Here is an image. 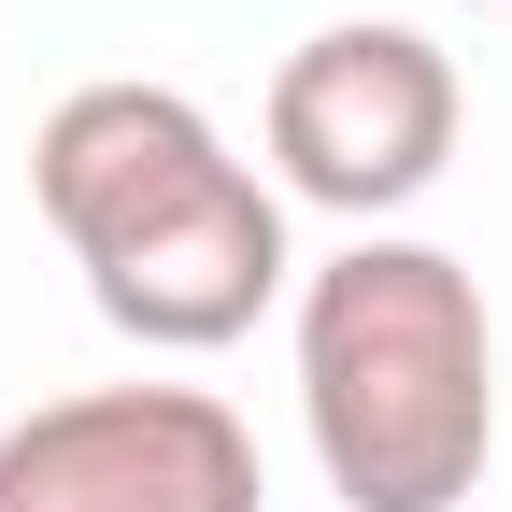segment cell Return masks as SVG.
Returning <instances> with one entry per match:
<instances>
[{"mask_svg":"<svg viewBox=\"0 0 512 512\" xmlns=\"http://www.w3.org/2000/svg\"><path fill=\"white\" fill-rule=\"evenodd\" d=\"M456 128H470L456 57L427 29H399V15H342V29H313L271 72V171H285V200L356 214V228L427 200L456 171Z\"/></svg>","mask_w":512,"mask_h":512,"instance_id":"cell-2","label":"cell"},{"mask_svg":"<svg viewBox=\"0 0 512 512\" xmlns=\"http://www.w3.org/2000/svg\"><path fill=\"white\" fill-rule=\"evenodd\" d=\"M498 15H512V0H498Z\"/></svg>","mask_w":512,"mask_h":512,"instance_id":"cell-6","label":"cell"},{"mask_svg":"<svg viewBox=\"0 0 512 512\" xmlns=\"http://www.w3.org/2000/svg\"><path fill=\"white\" fill-rule=\"evenodd\" d=\"M86 299H100V328H128L143 356H214V342H242L256 313L285 299V200L256 171H228L214 200H185L171 228L100 256Z\"/></svg>","mask_w":512,"mask_h":512,"instance_id":"cell-5","label":"cell"},{"mask_svg":"<svg viewBox=\"0 0 512 512\" xmlns=\"http://www.w3.org/2000/svg\"><path fill=\"white\" fill-rule=\"evenodd\" d=\"M299 413L342 512H456L498 456V328L470 256L356 228L299 285Z\"/></svg>","mask_w":512,"mask_h":512,"instance_id":"cell-1","label":"cell"},{"mask_svg":"<svg viewBox=\"0 0 512 512\" xmlns=\"http://www.w3.org/2000/svg\"><path fill=\"white\" fill-rule=\"evenodd\" d=\"M242 157H228V128L185 100V86H72L43 114V143H29V200L43 228L72 242V271H100V256H128L143 228H171L185 200H214Z\"/></svg>","mask_w":512,"mask_h":512,"instance_id":"cell-4","label":"cell"},{"mask_svg":"<svg viewBox=\"0 0 512 512\" xmlns=\"http://www.w3.org/2000/svg\"><path fill=\"white\" fill-rule=\"evenodd\" d=\"M0 512H271V484L200 384H72L0 427Z\"/></svg>","mask_w":512,"mask_h":512,"instance_id":"cell-3","label":"cell"}]
</instances>
